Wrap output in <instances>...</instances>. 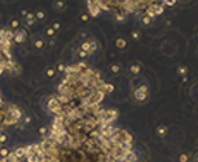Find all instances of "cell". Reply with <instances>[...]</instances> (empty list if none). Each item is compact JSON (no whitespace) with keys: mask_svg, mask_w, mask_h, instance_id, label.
I'll return each instance as SVG.
<instances>
[{"mask_svg":"<svg viewBox=\"0 0 198 162\" xmlns=\"http://www.w3.org/2000/svg\"><path fill=\"white\" fill-rule=\"evenodd\" d=\"M64 7H65L64 0H56V2H55V8H56L57 11H61Z\"/></svg>","mask_w":198,"mask_h":162,"instance_id":"obj_3","label":"cell"},{"mask_svg":"<svg viewBox=\"0 0 198 162\" xmlns=\"http://www.w3.org/2000/svg\"><path fill=\"white\" fill-rule=\"evenodd\" d=\"M65 67H66V66H65L64 64H60V65L57 66V69H58V71H65Z\"/></svg>","mask_w":198,"mask_h":162,"instance_id":"obj_17","label":"cell"},{"mask_svg":"<svg viewBox=\"0 0 198 162\" xmlns=\"http://www.w3.org/2000/svg\"><path fill=\"white\" fill-rule=\"evenodd\" d=\"M87 55H88V53H87V52H84V51H80V52H79V56H80V57H85Z\"/></svg>","mask_w":198,"mask_h":162,"instance_id":"obj_21","label":"cell"},{"mask_svg":"<svg viewBox=\"0 0 198 162\" xmlns=\"http://www.w3.org/2000/svg\"><path fill=\"white\" fill-rule=\"evenodd\" d=\"M175 3H176V0H165V4H166L167 7H172V5H175Z\"/></svg>","mask_w":198,"mask_h":162,"instance_id":"obj_12","label":"cell"},{"mask_svg":"<svg viewBox=\"0 0 198 162\" xmlns=\"http://www.w3.org/2000/svg\"><path fill=\"white\" fill-rule=\"evenodd\" d=\"M115 20H117V21H119V22H122V21H124V20H126V17H124L123 14H117Z\"/></svg>","mask_w":198,"mask_h":162,"instance_id":"obj_13","label":"cell"},{"mask_svg":"<svg viewBox=\"0 0 198 162\" xmlns=\"http://www.w3.org/2000/svg\"><path fill=\"white\" fill-rule=\"evenodd\" d=\"M55 32H56V30H55L53 27H48V29H47V35H48V37H53Z\"/></svg>","mask_w":198,"mask_h":162,"instance_id":"obj_10","label":"cell"},{"mask_svg":"<svg viewBox=\"0 0 198 162\" xmlns=\"http://www.w3.org/2000/svg\"><path fill=\"white\" fill-rule=\"evenodd\" d=\"M26 37H27L26 31L22 30V29H17L14 35H13V40L16 42V43H22V42H25V39H26Z\"/></svg>","mask_w":198,"mask_h":162,"instance_id":"obj_1","label":"cell"},{"mask_svg":"<svg viewBox=\"0 0 198 162\" xmlns=\"http://www.w3.org/2000/svg\"><path fill=\"white\" fill-rule=\"evenodd\" d=\"M9 25H11V27H12V29H16V30H17V29H18V26H20V22L17 21V20H12Z\"/></svg>","mask_w":198,"mask_h":162,"instance_id":"obj_8","label":"cell"},{"mask_svg":"<svg viewBox=\"0 0 198 162\" xmlns=\"http://www.w3.org/2000/svg\"><path fill=\"white\" fill-rule=\"evenodd\" d=\"M82 51L89 53V42H84V43L82 44Z\"/></svg>","mask_w":198,"mask_h":162,"instance_id":"obj_7","label":"cell"},{"mask_svg":"<svg viewBox=\"0 0 198 162\" xmlns=\"http://www.w3.org/2000/svg\"><path fill=\"white\" fill-rule=\"evenodd\" d=\"M80 18H82V21H83V22H87V21H88V18H89V16H88L87 13H84V14H82Z\"/></svg>","mask_w":198,"mask_h":162,"instance_id":"obj_15","label":"cell"},{"mask_svg":"<svg viewBox=\"0 0 198 162\" xmlns=\"http://www.w3.org/2000/svg\"><path fill=\"white\" fill-rule=\"evenodd\" d=\"M97 49V43L94 40H92V42H89V53H92L93 51H96Z\"/></svg>","mask_w":198,"mask_h":162,"instance_id":"obj_6","label":"cell"},{"mask_svg":"<svg viewBox=\"0 0 198 162\" xmlns=\"http://www.w3.org/2000/svg\"><path fill=\"white\" fill-rule=\"evenodd\" d=\"M110 69H111V71H113V73H119V66L118 65H111Z\"/></svg>","mask_w":198,"mask_h":162,"instance_id":"obj_14","label":"cell"},{"mask_svg":"<svg viewBox=\"0 0 198 162\" xmlns=\"http://www.w3.org/2000/svg\"><path fill=\"white\" fill-rule=\"evenodd\" d=\"M43 46H44V40H43V39L35 40V47L36 48H43Z\"/></svg>","mask_w":198,"mask_h":162,"instance_id":"obj_9","label":"cell"},{"mask_svg":"<svg viewBox=\"0 0 198 162\" xmlns=\"http://www.w3.org/2000/svg\"><path fill=\"white\" fill-rule=\"evenodd\" d=\"M115 46H117L118 48H124V47L127 46V42H126L123 38H118V39L115 40Z\"/></svg>","mask_w":198,"mask_h":162,"instance_id":"obj_2","label":"cell"},{"mask_svg":"<svg viewBox=\"0 0 198 162\" xmlns=\"http://www.w3.org/2000/svg\"><path fill=\"white\" fill-rule=\"evenodd\" d=\"M141 22L145 25V26H148V25L152 23V18H150V16H144L142 18H141Z\"/></svg>","mask_w":198,"mask_h":162,"instance_id":"obj_4","label":"cell"},{"mask_svg":"<svg viewBox=\"0 0 198 162\" xmlns=\"http://www.w3.org/2000/svg\"><path fill=\"white\" fill-rule=\"evenodd\" d=\"M131 71H132L133 74L140 73V66H137V65H133V66H131Z\"/></svg>","mask_w":198,"mask_h":162,"instance_id":"obj_11","label":"cell"},{"mask_svg":"<svg viewBox=\"0 0 198 162\" xmlns=\"http://www.w3.org/2000/svg\"><path fill=\"white\" fill-rule=\"evenodd\" d=\"M44 17H46V13H44V11H38L36 12V14H35V18L36 20H44Z\"/></svg>","mask_w":198,"mask_h":162,"instance_id":"obj_5","label":"cell"},{"mask_svg":"<svg viewBox=\"0 0 198 162\" xmlns=\"http://www.w3.org/2000/svg\"><path fill=\"white\" fill-rule=\"evenodd\" d=\"M179 73L184 74V73H186V69H185V67H179Z\"/></svg>","mask_w":198,"mask_h":162,"instance_id":"obj_20","label":"cell"},{"mask_svg":"<svg viewBox=\"0 0 198 162\" xmlns=\"http://www.w3.org/2000/svg\"><path fill=\"white\" fill-rule=\"evenodd\" d=\"M47 75H48V76H53V75H55V70H53V69H48Z\"/></svg>","mask_w":198,"mask_h":162,"instance_id":"obj_19","label":"cell"},{"mask_svg":"<svg viewBox=\"0 0 198 162\" xmlns=\"http://www.w3.org/2000/svg\"><path fill=\"white\" fill-rule=\"evenodd\" d=\"M132 37H133V39H139L140 38V32L139 31H133L132 32Z\"/></svg>","mask_w":198,"mask_h":162,"instance_id":"obj_16","label":"cell"},{"mask_svg":"<svg viewBox=\"0 0 198 162\" xmlns=\"http://www.w3.org/2000/svg\"><path fill=\"white\" fill-rule=\"evenodd\" d=\"M52 27H53L55 30H60V29H61V25H60L58 22H55V23H53V26H52Z\"/></svg>","mask_w":198,"mask_h":162,"instance_id":"obj_18","label":"cell"}]
</instances>
